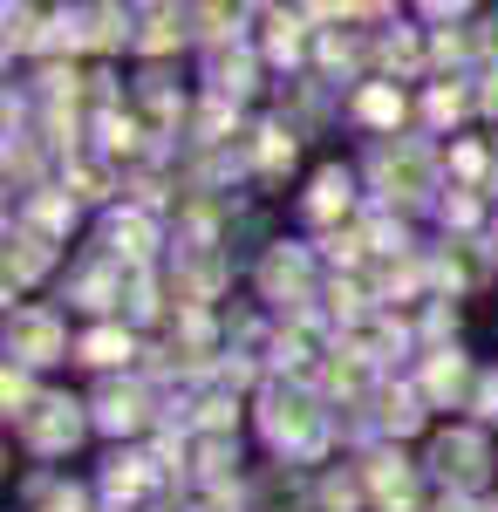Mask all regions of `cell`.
<instances>
[{
  "label": "cell",
  "mask_w": 498,
  "mask_h": 512,
  "mask_svg": "<svg viewBox=\"0 0 498 512\" xmlns=\"http://www.w3.org/2000/svg\"><path fill=\"white\" fill-rule=\"evenodd\" d=\"M14 342L28 349V362H48V349H55V321L21 315V321H14Z\"/></svg>",
  "instance_id": "cell-2"
},
{
  "label": "cell",
  "mask_w": 498,
  "mask_h": 512,
  "mask_svg": "<svg viewBox=\"0 0 498 512\" xmlns=\"http://www.w3.org/2000/svg\"><path fill=\"white\" fill-rule=\"evenodd\" d=\"M478 458H485V451H478V437H444V444H437V465H444V472H458V478L485 472Z\"/></svg>",
  "instance_id": "cell-1"
}]
</instances>
